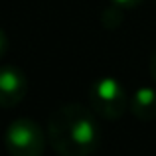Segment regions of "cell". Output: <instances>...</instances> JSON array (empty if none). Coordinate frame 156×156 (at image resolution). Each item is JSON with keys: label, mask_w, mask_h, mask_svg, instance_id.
Returning a JSON list of instances; mask_svg holds the SVG:
<instances>
[{"label": "cell", "mask_w": 156, "mask_h": 156, "mask_svg": "<svg viewBox=\"0 0 156 156\" xmlns=\"http://www.w3.org/2000/svg\"><path fill=\"white\" fill-rule=\"evenodd\" d=\"M48 140L59 156H89L101 140L93 109L77 103L57 107L48 119Z\"/></svg>", "instance_id": "6da1fadb"}, {"label": "cell", "mask_w": 156, "mask_h": 156, "mask_svg": "<svg viewBox=\"0 0 156 156\" xmlns=\"http://www.w3.org/2000/svg\"><path fill=\"white\" fill-rule=\"evenodd\" d=\"M89 105L101 119L117 121L129 109V95L119 79L105 75L93 81L89 89Z\"/></svg>", "instance_id": "7a4b0ae2"}, {"label": "cell", "mask_w": 156, "mask_h": 156, "mask_svg": "<svg viewBox=\"0 0 156 156\" xmlns=\"http://www.w3.org/2000/svg\"><path fill=\"white\" fill-rule=\"evenodd\" d=\"M48 133L32 119H16L4 130V146L10 156H44Z\"/></svg>", "instance_id": "3957f363"}, {"label": "cell", "mask_w": 156, "mask_h": 156, "mask_svg": "<svg viewBox=\"0 0 156 156\" xmlns=\"http://www.w3.org/2000/svg\"><path fill=\"white\" fill-rule=\"evenodd\" d=\"M28 95V77L16 65L0 67V107L12 109Z\"/></svg>", "instance_id": "277c9868"}, {"label": "cell", "mask_w": 156, "mask_h": 156, "mask_svg": "<svg viewBox=\"0 0 156 156\" xmlns=\"http://www.w3.org/2000/svg\"><path fill=\"white\" fill-rule=\"evenodd\" d=\"M129 111L138 121H156V87H138L129 95Z\"/></svg>", "instance_id": "5b68a950"}, {"label": "cell", "mask_w": 156, "mask_h": 156, "mask_svg": "<svg viewBox=\"0 0 156 156\" xmlns=\"http://www.w3.org/2000/svg\"><path fill=\"white\" fill-rule=\"evenodd\" d=\"M122 10L125 8L117 6V4H113V6L105 8L103 16H101V20H103V26L109 28V30H115V28H119L122 24Z\"/></svg>", "instance_id": "8992f818"}, {"label": "cell", "mask_w": 156, "mask_h": 156, "mask_svg": "<svg viewBox=\"0 0 156 156\" xmlns=\"http://www.w3.org/2000/svg\"><path fill=\"white\" fill-rule=\"evenodd\" d=\"M111 2L117 4V6H121V8H125V10H129V8L138 6V4H140L142 0H111Z\"/></svg>", "instance_id": "52a82bcc"}, {"label": "cell", "mask_w": 156, "mask_h": 156, "mask_svg": "<svg viewBox=\"0 0 156 156\" xmlns=\"http://www.w3.org/2000/svg\"><path fill=\"white\" fill-rule=\"evenodd\" d=\"M6 50H8V38H6V32L0 28V59L4 57Z\"/></svg>", "instance_id": "ba28073f"}, {"label": "cell", "mask_w": 156, "mask_h": 156, "mask_svg": "<svg viewBox=\"0 0 156 156\" xmlns=\"http://www.w3.org/2000/svg\"><path fill=\"white\" fill-rule=\"evenodd\" d=\"M148 69H150V75H152L154 83H156V51L152 53V57H150V61H148Z\"/></svg>", "instance_id": "9c48e42d"}]
</instances>
